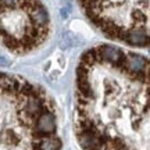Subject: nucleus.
Wrapping results in <instances>:
<instances>
[{"mask_svg": "<svg viewBox=\"0 0 150 150\" xmlns=\"http://www.w3.org/2000/svg\"><path fill=\"white\" fill-rule=\"evenodd\" d=\"M74 128L83 150H150V60L108 45L85 52Z\"/></svg>", "mask_w": 150, "mask_h": 150, "instance_id": "1", "label": "nucleus"}, {"mask_svg": "<svg viewBox=\"0 0 150 150\" xmlns=\"http://www.w3.org/2000/svg\"><path fill=\"white\" fill-rule=\"evenodd\" d=\"M53 100L39 85L0 72V150H61Z\"/></svg>", "mask_w": 150, "mask_h": 150, "instance_id": "2", "label": "nucleus"}, {"mask_svg": "<svg viewBox=\"0 0 150 150\" xmlns=\"http://www.w3.org/2000/svg\"><path fill=\"white\" fill-rule=\"evenodd\" d=\"M76 1L103 35L131 46H150V0Z\"/></svg>", "mask_w": 150, "mask_h": 150, "instance_id": "3", "label": "nucleus"}, {"mask_svg": "<svg viewBox=\"0 0 150 150\" xmlns=\"http://www.w3.org/2000/svg\"><path fill=\"white\" fill-rule=\"evenodd\" d=\"M50 16L42 0H0V39L14 54H28L47 40Z\"/></svg>", "mask_w": 150, "mask_h": 150, "instance_id": "4", "label": "nucleus"}]
</instances>
